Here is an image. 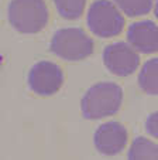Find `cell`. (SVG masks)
I'll return each instance as SVG.
<instances>
[{"mask_svg": "<svg viewBox=\"0 0 158 160\" xmlns=\"http://www.w3.org/2000/svg\"><path fill=\"white\" fill-rule=\"evenodd\" d=\"M58 13L66 20H76L82 16L86 0H52Z\"/></svg>", "mask_w": 158, "mask_h": 160, "instance_id": "7c38bea8", "label": "cell"}, {"mask_svg": "<svg viewBox=\"0 0 158 160\" xmlns=\"http://www.w3.org/2000/svg\"><path fill=\"white\" fill-rule=\"evenodd\" d=\"M89 30L98 37L110 38L124 28V17L110 0H96L86 16Z\"/></svg>", "mask_w": 158, "mask_h": 160, "instance_id": "277c9868", "label": "cell"}, {"mask_svg": "<svg viewBox=\"0 0 158 160\" xmlns=\"http://www.w3.org/2000/svg\"><path fill=\"white\" fill-rule=\"evenodd\" d=\"M146 130L150 136L158 139V112H154L147 118L146 121Z\"/></svg>", "mask_w": 158, "mask_h": 160, "instance_id": "4fadbf2b", "label": "cell"}, {"mask_svg": "<svg viewBox=\"0 0 158 160\" xmlns=\"http://www.w3.org/2000/svg\"><path fill=\"white\" fill-rule=\"evenodd\" d=\"M103 62L109 72L117 77H128L134 74L140 64L137 50L123 41L109 44L103 51Z\"/></svg>", "mask_w": 158, "mask_h": 160, "instance_id": "8992f818", "label": "cell"}, {"mask_svg": "<svg viewBox=\"0 0 158 160\" xmlns=\"http://www.w3.org/2000/svg\"><path fill=\"white\" fill-rule=\"evenodd\" d=\"M114 3L128 17L144 16L152 9V0H114Z\"/></svg>", "mask_w": 158, "mask_h": 160, "instance_id": "8fae6325", "label": "cell"}, {"mask_svg": "<svg viewBox=\"0 0 158 160\" xmlns=\"http://www.w3.org/2000/svg\"><path fill=\"white\" fill-rule=\"evenodd\" d=\"M154 14H155V17L158 18V0H157V3H155V6H154Z\"/></svg>", "mask_w": 158, "mask_h": 160, "instance_id": "5bb4252c", "label": "cell"}, {"mask_svg": "<svg viewBox=\"0 0 158 160\" xmlns=\"http://www.w3.org/2000/svg\"><path fill=\"white\" fill-rule=\"evenodd\" d=\"M64 84V74L55 62L40 61L28 72V87L34 94L50 97L60 91Z\"/></svg>", "mask_w": 158, "mask_h": 160, "instance_id": "5b68a950", "label": "cell"}, {"mask_svg": "<svg viewBox=\"0 0 158 160\" xmlns=\"http://www.w3.org/2000/svg\"><path fill=\"white\" fill-rule=\"evenodd\" d=\"M130 160L136 159H158V145L151 140L146 139L143 136L136 138L130 146L127 153Z\"/></svg>", "mask_w": 158, "mask_h": 160, "instance_id": "30bf717a", "label": "cell"}, {"mask_svg": "<svg viewBox=\"0 0 158 160\" xmlns=\"http://www.w3.org/2000/svg\"><path fill=\"white\" fill-rule=\"evenodd\" d=\"M93 143L98 152L104 156L122 153L127 143V130L119 122H106L96 129Z\"/></svg>", "mask_w": 158, "mask_h": 160, "instance_id": "52a82bcc", "label": "cell"}, {"mask_svg": "<svg viewBox=\"0 0 158 160\" xmlns=\"http://www.w3.org/2000/svg\"><path fill=\"white\" fill-rule=\"evenodd\" d=\"M123 89L114 82H99L86 91L81 101L84 118L96 121L114 115L122 106Z\"/></svg>", "mask_w": 158, "mask_h": 160, "instance_id": "6da1fadb", "label": "cell"}, {"mask_svg": "<svg viewBox=\"0 0 158 160\" xmlns=\"http://www.w3.org/2000/svg\"><path fill=\"white\" fill-rule=\"evenodd\" d=\"M50 48L62 60L81 61L93 52V41L81 28H61L54 34Z\"/></svg>", "mask_w": 158, "mask_h": 160, "instance_id": "3957f363", "label": "cell"}, {"mask_svg": "<svg viewBox=\"0 0 158 160\" xmlns=\"http://www.w3.org/2000/svg\"><path fill=\"white\" fill-rule=\"evenodd\" d=\"M7 17L16 31L36 34L47 26L50 14L44 0H12L7 7Z\"/></svg>", "mask_w": 158, "mask_h": 160, "instance_id": "7a4b0ae2", "label": "cell"}, {"mask_svg": "<svg viewBox=\"0 0 158 160\" xmlns=\"http://www.w3.org/2000/svg\"><path fill=\"white\" fill-rule=\"evenodd\" d=\"M138 85L148 95H158V58L148 60L138 74Z\"/></svg>", "mask_w": 158, "mask_h": 160, "instance_id": "9c48e42d", "label": "cell"}, {"mask_svg": "<svg viewBox=\"0 0 158 160\" xmlns=\"http://www.w3.org/2000/svg\"><path fill=\"white\" fill-rule=\"evenodd\" d=\"M128 44L143 54L158 51V26L150 20L137 21L127 30Z\"/></svg>", "mask_w": 158, "mask_h": 160, "instance_id": "ba28073f", "label": "cell"}]
</instances>
